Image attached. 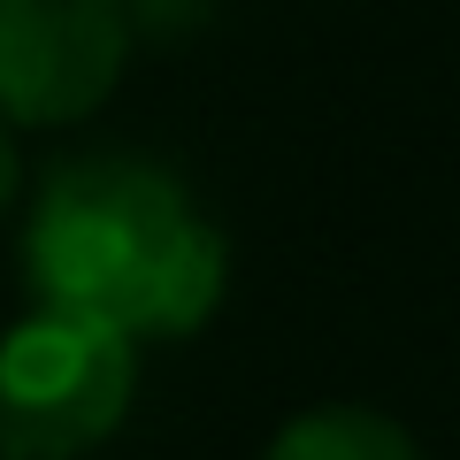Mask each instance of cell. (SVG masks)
Wrapping results in <instances>:
<instances>
[{"instance_id":"cell-4","label":"cell","mask_w":460,"mask_h":460,"mask_svg":"<svg viewBox=\"0 0 460 460\" xmlns=\"http://www.w3.org/2000/svg\"><path fill=\"white\" fill-rule=\"evenodd\" d=\"M261 460H429L407 422L376 407H307L269 438Z\"/></svg>"},{"instance_id":"cell-3","label":"cell","mask_w":460,"mask_h":460,"mask_svg":"<svg viewBox=\"0 0 460 460\" xmlns=\"http://www.w3.org/2000/svg\"><path fill=\"white\" fill-rule=\"evenodd\" d=\"M131 62L123 0H0V123L69 131L108 108Z\"/></svg>"},{"instance_id":"cell-1","label":"cell","mask_w":460,"mask_h":460,"mask_svg":"<svg viewBox=\"0 0 460 460\" xmlns=\"http://www.w3.org/2000/svg\"><path fill=\"white\" fill-rule=\"evenodd\" d=\"M23 277L39 307L146 338H192L223 307L230 246L177 177L146 154L54 162L23 223Z\"/></svg>"},{"instance_id":"cell-2","label":"cell","mask_w":460,"mask_h":460,"mask_svg":"<svg viewBox=\"0 0 460 460\" xmlns=\"http://www.w3.org/2000/svg\"><path fill=\"white\" fill-rule=\"evenodd\" d=\"M138 392V345L69 307H31L0 330V460H84Z\"/></svg>"},{"instance_id":"cell-6","label":"cell","mask_w":460,"mask_h":460,"mask_svg":"<svg viewBox=\"0 0 460 460\" xmlns=\"http://www.w3.org/2000/svg\"><path fill=\"white\" fill-rule=\"evenodd\" d=\"M16 177H23V162H16V138H8V123H0V215H8V199H16Z\"/></svg>"},{"instance_id":"cell-5","label":"cell","mask_w":460,"mask_h":460,"mask_svg":"<svg viewBox=\"0 0 460 460\" xmlns=\"http://www.w3.org/2000/svg\"><path fill=\"white\" fill-rule=\"evenodd\" d=\"M123 16H131V47L154 39V47H177V39L208 31L215 0H123Z\"/></svg>"}]
</instances>
